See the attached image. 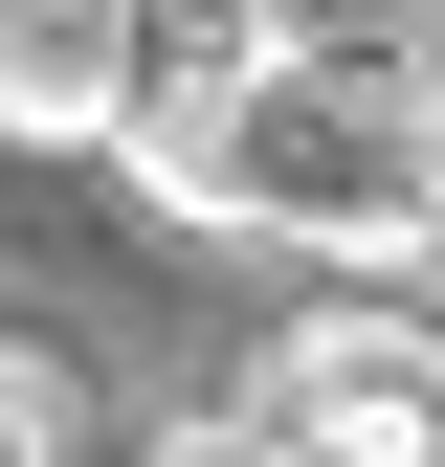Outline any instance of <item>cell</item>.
Segmentation results:
<instances>
[{
	"mask_svg": "<svg viewBox=\"0 0 445 467\" xmlns=\"http://www.w3.org/2000/svg\"><path fill=\"white\" fill-rule=\"evenodd\" d=\"M111 156H134L156 223H201V245H290V267H357V289H423V89H312L267 67V45H201V67H156L111 111Z\"/></svg>",
	"mask_w": 445,
	"mask_h": 467,
	"instance_id": "1",
	"label": "cell"
},
{
	"mask_svg": "<svg viewBox=\"0 0 445 467\" xmlns=\"http://www.w3.org/2000/svg\"><path fill=\"white\" fill-rule=\"evenodd\" d=\"M245 423L290 445V467H423V445H445V357H423V312H401V289H334V312L267 334Z\"/></svg>",
	"mask_w": 445,
	"mask_h": 467,
	"instance_id": "2",
	"label": "cell"
},
{
	"mask_svg": "<svg viewBox=\"0 0 445 467\" xmlns=\"http://www.w3.org/2000/svg\"><path fill=\"white\" fill-rule=\"evenodd\" d=\"M134 89H156V23H134V0H0V134H23V156H111Z\"/></svg>",
	"mask_w": 445,
	"mask_h": 467,
	"instance_id": "3",
	"label": "cell"
},
{
	"mask_svg": "<svg viewBox=\"0 0 445 467\" xmlns=\"http://www.w3.org/2000/svg\"><path fill=\"white\" fill-rule=\"evenodd\" d=\"M222 23H245L267 67H312V89H423V23H445V0H222Z\"/></svg>",
	"mask_w": 445,
	"mask_h": 467,
	"instance_id": "4",
	"label": "cell"
},
{
	"mask_svg": "<svg viewBox=\"0 0 445 467\" xmlns=\"http://www.w3.org/2000/svg\"><path fill=\"white\" fill-rule=\"evenodd\" d=\"M0 467H67V357L45 334H0Z\"/></svg>",
	"mask_w": 445,
	"mask_h": 467,
	"instance_id": "5",
	"label": "cell"
},
{
	"mask_svg": "<svg viewBox=\"0 0 445 467\" xmlns=\"http://www.w3.org/2000/svg\"><path fill=\"white\" fill-rule=\"evenodd\" d=\"M156 467H290V445H267L245 400H222V423H179V445H156Z\"/></svg>",
	"mask_w": 445,
	"mask_h": 467,
	"instance_id": "6",
	"label": "cell"
}]
</instances>
